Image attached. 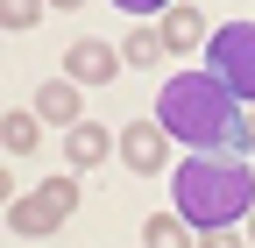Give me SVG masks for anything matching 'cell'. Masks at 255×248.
<instances>
[{"mask_svg": "<svg viewBox=\"0 0 255 248\" xmlns=\"http://www.w3.org/2000/svg\"><path fill=\"white\" fill-rule=\"evenodd\" d=\"M121 64H128V57H121L114 43H100V36H85V43L64 50V78H71V85H114Z\"/></svg>", "mask_w": 255, "mask_h": 248, "instance_id": "8992f818", "label": "cell"}, {"mask_svg": "<svg viewBox=\"0 0 255 248\" xmlns=\"http://www.w3.org/2000/svg\"><path fill=\"white\" fill-rule=\"evenodd\" d=\"M43 7H50V0H0V21H7V28H36Z\"/></svg>", "mask_w": 255, "mask_h": 248, "instance_id": "4fadbf2b", "label": "cell"}, {"mask_svg": "<svg viewBox=\"0 0 255 248\" xmlns=\"http://www.w3.org/2000/svg\"><path fill=\"white\" fill-rule=\"evenodd\" d=\"M156 121L170 142L199 149V156H248V114L213 71H177L156 92Z\"/></svg>", "mask_w": 255, "mask_h": 248, "instance_id": "6da1fadb", "label": "cell"}, {"mask_svg": "<svg viewBox=\"0 0 255 248\" xmlns=\"http://www.w3.org/2000/svg\"><path fill=\"white\" fill-rule=\"evenodd\" d=\"M36 114H43V121H57V128H78V121H85V114H78V85H71V78L36 85Z\"/></svg>", "mask_w": 255, "mask_h": 248, "instance_id": "ba28073f", "label": "cell"}, {"mask_svg": "<svg viewBox=\"0 0 255 248\" xmlns=\"http://www.w3.org/2000/svg\"><path fill=\"white\" fill-rule=\"evenodd\" d=\"M206 71L234 92L241 107H255V21H227L206 36Z\"/></svg>", "mask_w": 255, "mask_h": 248, "instance_id": "3957f363", "label": "cell"}, {"mask_svg": "<svg viewBox=\"0 0 255 248\" xmlns=\"http://www.w3.org/2000/svg\"><path fill=\"white\" fill-rule=\"evenodd\" d=\"M248 213H255V206H248ZM248 234H255V227H248Z\"/></svg>", "mask_w": 255, "mask_h": 248, "instance_id": "e0dca14e", "label": "cell"}, {"mask_svg": "<svg viewBox=\"0 0 255 248\" xmlns=\"http://www.w3.org/2000/svg\"><path fill=\"white\" fill-rule=\"evenodd\" d=\"M142 241L177 248V241H191V227H184V213H149V220H142Z\"/></svg>", "mask_w": 255, "mask_h": 248, "instance_id": "7c38bea8", "label": "cell"}, {"mask_svg": "<svg viewBox=\"0 0 255 248\" xmlns=\"http://www.w3.org/2000/svg\"><path fill=\"white\" fill-rule=\"evenodd\" d=\"M114 142H121V163H128V170H142V177L170 170V135H163V121H128Z\"/></svg>", "mask_w": 255, "mask_h": 248, "instance_id": "5b68a950", "label": "cell"}, {"mask_svg": "<svg viewBox=\"0 0 255 248\" xmlns=\"http://www.w3.org/2000/svg\"><path fill=\"white\" fill-rule=\"evenodd\" d=\"M121 57H128V64H135V71H156V64H163V57H170V43H163V28H128V43H121Z\"/></svg>", "mask_w": 255, "mask_h": 248, "instance_id": "30bf717a", "label": "cell"}, {"mask_svg": "<svg viewBox=\"0 0 255 248\" xmlns=\"http://www.w3.org/2000/svg\"><path fill=\"white\" fill-rule=\"evenodd\" d=\"M50 7H64V14H78V7H85V0H50Z\"/></svg>", "mask_w": 255, "mask_h": 248, "instance_id": "9a60e30c", "label": "cell"}, {"mask_svg": "<svg viewBox=\"0 0 255 248\" xmlns=\"http://www.w3.org/2000/svg\"><path fill=\"white\" fill-rule=\"evenodd\" d=\"M78 213V177H43L28 199H14L7 206V234H21V241H43V234H57L64 220Z\"/></svg>", "mask_w": 255, "mask_h": 248, "instance_id": "277c9868", "label": "cell"}, {"mask_svg": "<svg viewBox=\"0 0 255 248\" xmlns=\"http://www.w3.org/2000/svg\"><path fill=\"white\" fill-rule=\"evenodd\" d=\"M199 36H206V21H199V7H191V0H170V7H163V43H170V57H184V50H199Z\"/></svg>", "mask_w": 255, "mask_h": 248, "instance_id": "9c48e42d", "label": "cell"}, {"mask_svg": "<svg viewBox=\"0 0 255 248\" xmlns=\"http://www.w3.org/2000/svg\"><path fill=\"white\" fill-rule=\"evenodd\" d=\"M114 7H128V14H156V7H170V0H114Z\"/></svg>", "mask_w": 255, "mask_h": 248, "instance_id": "5bb4252c", "label": "cell"}, {"mask_svg": "<svg viewBox=\"0 0 255 248\" xmlns=\"http://www.w3.org/2000/svg\"><path fill=\"white\" fill-rule=\"evenodd\" d=\"M0 142H7V156H36V142H43L36 114H28V107H14L7 121H0Z\"/></svg>", "mask_w": 255, "mask_h": 248, "instance_id": "8fae6325", "label": "cell"}, {"mask_svg": "<svg viewBox=\"0 0 255 248\" xmlns=\"http://www.w3.org/2000/svg\"><path fill=\"white\" fill-rule=\"evenodd\" d=\"M170 192H177V213L199 227V241H213V234H227V227L248 220L255 170H248V156H199V149H191L170 170Z\"/></svg>", "mask_w": 255, "mask_h": 248, "instance_id": "7a4b0ae2", "label": "cell"}, {"mask_svg": "<svg viewBox=\"0 0 255 248\" xmlns=\"http://www.w3.org/2000/svg\"><path fill=\"white\" fill-rule=\"evenodd\" d=\"M114 149H121V142L100 128V121H78V128H64V163H71V170H92V163H107Z\"/></svg>", "mask_w": 255, "mask_h": 248, "instance_id": "52a82bcc", "label": "cell"}, {"mask_svg": "<svg viewBox=\"0 0 255 248\" xmlns=\"http://www.w3.org/2000/svg\"><path fill=\"white\" fill-rule=\"evenodd\" d=\"M248 149H255V114H248Z\"/></svg>", "mask_w": 255, "mask_h": 248, "instance_id": "2e32d148", "label": "cell"}]
</instances>
